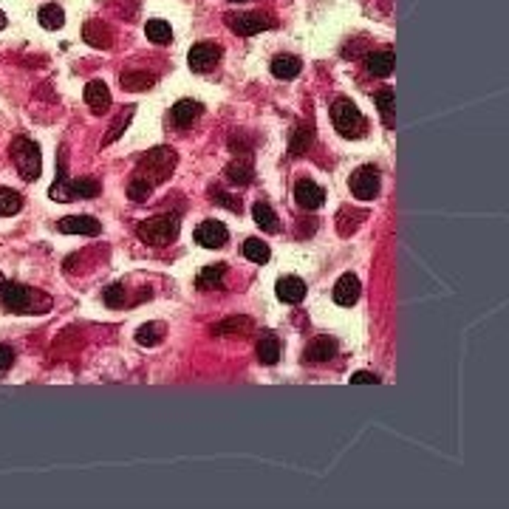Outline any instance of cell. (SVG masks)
I'll list each match as a JSON object with an SVG mask.
<instances>
[{
  "mask_svg": "<svg viewBox=\"0 0 509 509\" xmlns=\"http://www.w3.org/2000/svg\"><path fill=\"white\" fill-rule=\"evenodd\" d=\"M11 162L20 173L23 181H37L40 179V170H43V159H40V147L37 142L26 139V136H17L11 142Z\"/></svg>",
  "mask_w": 509,
  "mask_h": 509,
  "instance_id": "1",
  "label": "cell"
},
{
  "mask_svg": "<svg viewBox=\"0 0 509 509\" xmlns=\"http://www.w3.org/2000/svg\"><path fill=\"white\" fill-rule=\"evenodd\" d=\"M0 297H3V308L14 311V314H43V311H48L45 306H37V300H43V294L31 291L23 283H9L6 280L3 289H0Z\"/></svg>",
  "mask_w": 509,
  "mask_h": 509,
  "instance_id": "2",
  "label": "cell"
},
{
  "mask_svg": "<svg viewBox=\"0 0 509 509\" xmlns=\"http://www.w3.org/2000/svg\"><path fill=\"white\" fill-rule=\"evenodd\" d=\"M173 167H176V150L173 147H156L139 162L136 176L145 179L147 184H159L173 173Z\"/></svg>",
  "mask_w": 509,
  "mask_h": 509,
  "instance_id": "3",
  "label": "cell"
},
{
  "mask_svg": "<svg viewBox=\"0 0 509 509\" xmlns=\"http://www.w3.org/2000/svg\"><path fill=\"white\" fill-rule=\"evenodd\" d=\"M331 122L340 130V136H345V139H359L368 128L365 116L359 113V108L351 99H337L331 105Z\"/></svg>",
  "mask_w": 509,
  "mask_h": 509,
  "instance_id": "4",
  "label": "cell"
},
{
  "mask_svg": "<svg viewBox=\"0 0 509 509\" xmlns=\"http://www.w3.org/2000/svg\"><path fill=\"white\" fill-rule=\"evenodd\" d=\"M136 235L150 247H167L179 235V218L176 216H156L136 227Z\"/></svg>",
  "mask_w": 509,
  "mask_h": 509,
  "instance_id": "5",
  "label": "cell"
},
{
  "mask_svg": "<svg viewBox=\"0 0 509 509\" xmlns=\"http://www.w3.org/2000/svg\"><path fill=\"white\" fill-rule=\"evenodd\" d=\"M48 196L54 201H77V198H96L99 196V181L94 179H77V181H68V176H57V181L51 184Z\"/></svg>",
  "mask_w": 509,
  "mask_h": 509,
  "instance_id": "6",
  "label": "cell"
},
{
  "mask_svg": "<svg viewBox=\"0 0 509 509\" xmlns=\"http://www.w3.org/2000/svg\"><path fill=\"white\" fill-rule=\"evenodd\" d=\"M224 23L230 26V31H235L241 37H252L266 28H274V20L263 11H230V14H224Z\"/></svg>",
  "mask_w": 509,
  "mask_h": 509,
  "instance_id": "7",
  "label": "cell"
},
{
  "mask_svg": "<svg viewBox=\"0 0 509 509\" xmlns=\"http://www.w3.org/2000/svg\"><path fill=\"white\" fill-rule=\"evenodd\" d=\"M351 193H354V198H359V201H374L376 196H379V170L374 167V164H365V167H359V170H354L351 173Z\"/></svg>",
  "mask_w": 509,
  "mask_h": 509,
  "instance_id": "8",
  "label": "cell"
},
{
  "mask_svg": "<svg viewBox=\"0 0 509 509\" xmlns=\"http://www.w3.org/2000/svg\"><path fill=\"white\" fill-rule=\"evenodd\" d=\"M221 60V48L216 43H196L187 54V65L196 71V74H204L210 68H216V62Z\"/></svg>",
  "mask_w": 509,
  "mask_h": 509,
  "instance_id": "9",
  "label": "cell"
},
{
  "mask_svg": "<svg viewBox=\"0 0 509 509\" xmlns=\"http://www.w3.org/2000/svg\"><path fill=\"white\" fill-rule=\"evenodd\" d=\"M230 241V230L221 221H204L196 227V244H201L204 250H221Z\"/></svg>",
  "mask_w": 509,
  "mask_h": 509,
  "instance_id": "10",
  "label": "cell"
},
{
  "mask_svg": "<svg viewBox=\"0 0 509 509\" xmlns=\"http://www.w3.org/2000/svg\"><path fill=\"white\" fill-rule=\"evenodd\" d=\"M294 198L303 210H320L325 204V190L320 184H314L311 179H300L294 184Z\"/></svg>",
  "mask_w": 509,
  "mask_h": 509,
  "instance_id": "11",
  "label": "cell"
},
{
  "mask_svg": "<svg viewBox=\"0 0 509 509\" xmlns=\"http://www.w3.org/2000/svg\"><path fill=\"white\" fill-rule=\"evenodd\" d=\"M57 227L65 235H99L102 233V224L91 216H68V218H60Z\"/></svg>",
  "mask_w": 509,
  "mask_h": 509,
  "instance_id": "12",
  "label": "cell"
},
{
  "mask_svg": "<svg viewBox=\"0 0 509 509\" xmlns=\"http://www.w3.org/2000/svg\"><path fill=\"white\" fill-rule=\"evenodd\" d=\"M359 300V277L345 272L337 283H334V303L337 306H354Z\"/></svg>",
  "mask_w": 509,
  "mask_h": 509,
  "instance_id": "13",
  "label": "cell"
},
{
  "mask_svg": "<svg viewBox=\"0 0 509 509\" xmlns=\"http://www.w3.org/2000/svg\"><path fill=\"white\" fill-rule=\"evenodd\" d=\"M85 102H88V108L94 111V113H105L108 108H111V91H108V85L102 82V79H91L88 85H85Z\"/></svg>",
  "mask_w": 509,
  "mask_h": 509,
  "instance_id": "14",
  "label": "cell"
},
{
  "mask_svg": "<svg viewBox=\"0 0 509 509\" xmlns=\"http://www.w3.org/2000/svg\"><path fill=\"white\" fill-rule=\"evenodd\" d=\"M365 68H368V74L385 79V77L393 74V68H396V57H393V51H374V54H368Z\"/></svg>",
  "mask_w": 509,
  "mask_h": 509,
  "instance_id": "15",
  "label": "cell"
},
{
  "mask_svg": "<svg viewBox=\"0 0 509 509\" xmlns=\"http://www.w3.org/2000/svg\"><path fill=\"white\" fill-rule=\"evenodd\" d=\"M277 297L283 300V303H300L303 297H306V283L300 280V277H280L277 280Z\"/></svg>",
  "mask_w": 509,
  "mask_h": 509,
  "instance_id": "16",
  "label": "cell"
},
{
  "mask_svg": "<svg viewBox=\"0 0 509 509\" xmlns=\"http://www.w3.org/2000/svg\"><path fill=\"white\" fill-rule=\"evenodd\" d=\"M300 68H303V62H300L294 54H277V57L272 60V74H274L277 79H294V77L300 74Z\"/></svg>",
  "mask_w": 509,
  "mask_h": 509,
  "instance_id": "17",
  "label": "cell"
},
{
  "mask_svg": "<svg viewBox=\"0 0 509 509\" xmlns=\"http://www.w3.org/2000/svg\"><path fill=\"white\" fill-rule=\"evenodd\" d=\"M224 274H227V263H213V266H204L201 274L196 277V286L210 291V289H221L224 286Z\"/></svg>",
  "mask_w": 509,
  "mask_h": 509,
  "instance_id": "18",
  "label": "cell"
},
{
  "mask_svg": "<svg viewBox=\"0 0 509 509\" xmlns=\"http://www.w3.org/2000/svg\"><path fill=\"white\" fill-rule=\"evenodd\" d=\"M198 113H201V105H198L196 99H179V102L170 108V116H173V122H176L179 128H187Z\"/></svg>",
  "mask_w": 509,
  "mask_h": 509,
  "instance_id": "19",
  "label": "cell"
},
{
  "mask_svg": "<svg viewBox=\"0 0 509 509\" xmlns=\"http://www.w3.org/2000/svg\"><path fill=\"white\" fill-rule=\"evenodd\" d=\"M334 354H337V342L328 340V337H317V340L306 348V359H308V362H325V359H331Z\"/></svg>",
  "mask_w": 509,
  "mask_h": 509,
  "instance_id": "20",
  "label": "cell"
},
{
  "mask_svg": "<svg viewBox=\"0 0 509 509\" xmlns=\"http://www.w3.org/2000/svg\"><path fill=\"white\" fill-rule=\"evenodd\" d=\"M252 218H254V224H257L263 233H277V230H280V224H277V216H274V210H272L266 201H254Z\"/></svg>",
  "mask_w": 509,
  "mask_h": 509,
  "instance_id": "21",
  "label": "cell"
},
{
  "mask_svg": "<svg viewBox=\"0 0 509 509\" xmlns=\"http://www.w3.org/2000/svg\"><path fill=\"white\" fill-rule=\"evenodd\" d=\"M37 20H40V26H43V28H48V31H57V28H62V23H65V14H62V9H60L57 3H45V6H40V11H37Z\"/></svg>",
  "mask_w": 509,
  "mask_h": 509,
  "instance_id": "22",
  "label": "cell"
},
{
  "mask_svg": "<svg viewBox=\"0 0 509 509\" xmlns=\"http://www.w3.org/2000/svg\"><path fill=\"white\" fill-rule=\"evenodd\" d=\"M254 354H257V359H260L263 365H274V362L280 359V342H277V337H272V334L260 337Z\"/></svg>",
  "mask_w": 509,
  "mask_h": 509,
  "instance_id": "23",
  "label": "cell"
},
{
  "mask_svg": "<svg viewBox=\"0 0 509 509\" xmlns=\"http://www.w3.org/2000/svg\"><path fill=\"white\" fill-rule=\"evenodd\" d=\"M85 40L94 48H111V28L102 26L99 20H91V23H85Z\"/></svg>",
  "mask_w": 509,
  "mask_h": 509,
  "instance_id": "24",
  "label": "cell"
},
{
  "mask_svg": "<svg viewBox=\"0 0 509 509\" xmlns=\"http://www.w3.org/2000/svg\"><path fill=\"white\" fill-rule=\"evenodd\" d=\"M145 34H147V40H150V43H156V45H167V43L173 40L170 23H164V20H147Z\"/></svg>",
  "mask_w": 509,
  "mask_h": 509,
  "instance_id": "25",
  "label": "cell"
},
{
  "mask_svg": "<svg viewBox=\"0 0 509 509\" xmlns=\"http://www.w3.org/2000/svg\"><path fill=\"white\" fill-rule=\"evenodd\" d=\"M252 164L250 162H233L230 167H227V179H230V184H238V187H247V184H252Z\"/></svg>",
  "mask_w": 509,
  "mask_h": 509,
  "instance_id": "26",
  "label": "cell"
},
{
  "mask_svg": "<svg viewBox=\"0 0 509 509\" xmlns=\"http://www.w3.org/2000/svg\"><path fill=\"white\" fill-rule=\"evenodd\" d=\"M153 82H156V77H150V74H145V71H128V74H122V88H125V91H147V88H153Z\"/></svg>",
  "mask_w": 509,
  "mask_h": 509,
  "instance_id": "27",
  "label": "cell"
},
{
  "mask_svg": "<svg viewBox=\"0 0 509 509\" xmlns=\"http://www.w3.org/2000/svg\"><path fill=\"white\" fill-rule=\"evenodd\" d=\"M250 328H252V320H250V317H230V320L213 325V334L227 337V334H241V331H250Z\"/></svg>",
  "mask_w": 509,
  "mask_h": 509,
  "instance_id": "28",
  "label": "cell"
},
{
  "mask_svg": "<svg viewBox=\"0 0 509 509\" xmlns=\"http://www.w3.org/2000/svg\"><path fill=\"white\" fill-rule=\"evenodd\" d=\"M20 210H23V196L9 187H0V216H17Z\"/></svg>",
  "mask_w": 509,
  "mask_h": 509,
  "instance_id": "29",
  "label": "cell"
},
{
  "mask_svg": "<svg viewBox=\"0 0 509 509\" xmlns=\"http://www.w3.org/2000/svg\"><path fill=\"white\" fill-rule=\"evenodd\" d=\"M162 337H164V325L162 323H147V325H142L136 331V342L139 345H159Z\"/></svg>",
  "mask_w": 509,
  "mask_h": 509,
  "instance_id": "30",
  "label": "cell"
},
{
  "mask_svg": "<svg viewBox=\"0 0 509 509\" xmlns=\"http://www.w3.org/2000/svg\"><path fill=\"white\" fill-rule=\"evenodd\" d=\"M376 108H379V116L388 128H393V91L391 88H382L376 94Z\"/></svg>",
  "mask_w": 509,
  "mask_h": 509,
  "instance_id": "31",
  "label": "cell"
},
{
  "mask_svg": "<svg viewBox=\"0 0 509 509\" xmlns=\"http://www.w3.org/2000/svg\"><path fill=\"white\" fill-rule=\"evenodd\" d=\"M244 254L252 260V263H266L269 260V247L260 241V238H250L247 244H244Z\"/></svg>",
  "mask_w": 509,
  "mask_h": 509,
  "instance_id": "32",
  "label": "cell"
},
{
  "mask_svg": "<svg viewBox=\"0 0 509 509\" xmlns=\"http://www.w3.org/2000/svg\"><path fill=\"white\" fill-rule=\"evenodd\" d=\"M130 119H133V108H128V111H122L116 119H113V125H111V133L105 136V145H111V142H116L122 133H125V128L130 125Z\"/></svg>",
  "mask_w": 509,
  "mask_h": 509,
  "instance_id": "33",
  "label": "cell"
},
{
  "mask_svg": "<svg viewBox=\"0 0 509 509\" xmlns=\"http://www.w3.org/2000/svg\"><path fill=\"white\" fill-rule=\"evenodd\" d=\"M308 145H311V128H308V125H306V128H297V130H294V139H291V156L306 153Z\"/></svg>",
  "mask_w": 509,
  "mask_h": 509,
  "instance_id": "34",
  "label": "cell"
},
{
  "mask_svg": "<svg viewBox=\"0 0 509 509\" xmlns=\"http://www.w3.org/2000/svg\"><path fill=\"white\" fill-rule=\"evenodd\" d=\"M150 193H153V184H147V181L139 179V176H136V179L130 181V187H128V196H130L133 201H147Z\"/></svg>",
  "mask_w": 509,
  "mask_h": 509,
  "instance_id": "35",
  "label": "cell"
},
{
  "mask_svg": "<svg viewBox=\"0 0 509 509\" xmlns=\"http://www.w3.org/2000/svg\"><path fill=\"white\" fill-rule=\"evenodd\" d=\"M125 297H128V289H125L122 283H113V286H108V289H105V303H108L111 308L122 306V303H125Z\"/></svg>",
  "mask_w": 509,
  "mask_h": 509,
  "instance_id": "36",
  "label": "cell"
},
{
  "mask_svg": "<svg viewBox=\"0 0 509 509\" xmlns=\"http://www.w3.org/2000/svg\"><path fill=\"white\" fill-rule=\"evenodd\" d=\"M213 201H218L221 207H227V210H233V213H241V201H235L230 193H224V190H218V187H213Z\"/></svg>",
  "mask_w": 509,
  "mask_h": 509,
  "instance_id": "37",
  "label": "cell"
},
{
  "mask_svg": "<svg viewBox=\"0 0 509 509\" xmlns=\"http://www.w3.org/2000/svg\"><path fill=\"white\" fill-rule=\"evenodd\" d=\"M11 365H14V351H11L9 345H3V342H0V376H3Z\"/></svg>",
  "mask_w": 509,
  "mask_h": 509,
  "instance_id": "38",
  "label": "cell"
},
{
  "mask_svg": "<svg viewBox=\"0 0 509 509\" xmlns=\"http://www.w3.org/2000/svg\"><path fill=\"white\" fill-rule=\"evenodd\" d=\"M379 379H376V374H371V371H357L354 376H351V385H376Z\"/></svg>",
  "mask_w": 509,
  "mask_h": 509,
  "instance_id": "39",
  "label": "cell"
},
{
  "mask_svg": "<svg viewBox=\"0 0 509 509\" xmlns=\"http://www.w3.org/2000/svg\"><path fill=\"white\" fill-rule=\"evenodd\" d=\"M6 23H9V20H6V14H3V11H0V31H3V28H6Z\"/></svg>",
  "mask_w": 509,
  "mask_h": 509,
  "instance_id": "40",
  "label": "cell"
},
{
  "mask_svg": "<svg viewBox=\"0 0 509 509\" xmlns=\"http://www.w3.org/2000/svg\"><path fill=\"white\" fill-rule=\"evenodd\" d=\"M3 283H6V277H3V272H0V289H3Z\"/></svg>",
  "mask_w": 509,
  "mask_h": 509,
  "instance_id": "41",
  "label": "cell"
},
{
  "mask_svg": "<svg viewBox=\"0 0 509 509\" xmlns=\"http://www.w3.org/2000/svg\"><path fill=\"white\" fill-rule=\"evenodd\" d=\"M230 3H247V0H230Z\"/></svg>",
  "mask_w": 509,
  "mask_h": 509,
  "instance_id": "42",
  "label": "cell"
}]
</instances>
